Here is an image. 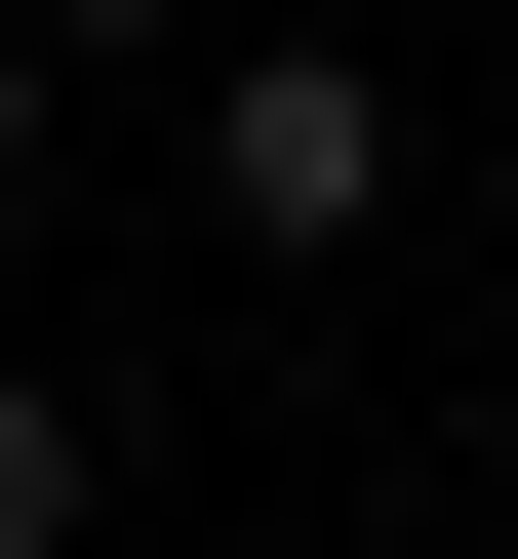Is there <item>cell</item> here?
<instances>
[{
	"instance_id": "1",
	"label": "cell",
	"mask_w": 518,
	"mask_h": 559,
	"mask_svg": "<svg viewBox=\"0 0 518 559\" xmlns=\"http://www.w3.org/2000/svg\"><path fill=\"white\" fill-rule=\"evenodd\" d=\"M200 200H240L279 280H320V240H399V81H359V40H200Z\"/></svg>"
},
{
	"instance_id": "2",
	"label": "cell",
	"mask_w": 518,
	"mask_h": 559,
	"mask_svg": "<svg viewBox=\"0 0 518 559\" xmlns=\"http://www.w3.org/2000/svg\"><path fill=\"white\" fill-rule=\"evenodd\" d=\"M81 520H120V440H81L40 360H0V559H81Z\"/></svg>"
},
{
	"instance_id": "3",
	"label": "cell",
	"mask_w": 518,
	"mask_h": 559,
	"mask_svg": "<svg viewBox=\"0 0 518 559\" xmlns=\"http://www.w3.org/2000/svg\"><path fill=\"white\" fill-rule=\"evenodd\" d=\"M0 40H40V81H81V40H200V0H0Z\"/></svg>"
},
{
	"instance_id": "4",
	"label": "cell",
	"mask_w": 518,
	"mask_h": 559,
	"mask_svg": "<svg viewBox=\"0 0 518 559\" xmlns=\"http://www.w3.org/2000/svg\"><path fill=\"white\" fill-rule=\"evenodd\" d=\"M0 200H40V40H0Z\"/></svg>"
}]
</instances>
